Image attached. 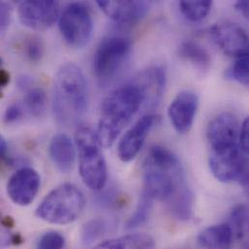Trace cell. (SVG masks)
Returning a JSON list of instances; mask_svg holds the SVG:
<instances>
[{
    "instance_id": "obj_17",
    "label": "cell",
    "mask_w": 249,
    "mask_h": 249,
    "mask_svg": "<svg viewBox=\"0 0 249 249\" xmlns=\"http://www.w3.org/2000/svg\"><path fill=\"white\" fill-rule=\"evenodd\" d=\"M49 154L53 163L60 172L68 173L73 170L76 151L72 140L66 134H57L52 139L49 145Z\"/></svg>"
},
{
    "instance_id": "obj_6",
    "label": "cell",
    "mask_w": 249,
    "mask_h": 249,
    "mask_svg": "<svg viewBox=\"0 0 249 249\" xmlns=\"http://www.w3.org/2000/svg\"><path fill=\"white\" fill-rule=\"evenodd\" d=\"M132 51V42L124 36H109L98 45L93 57V72L103 84L122 71Z\"/></svg>"
},
{
    "instance_id": "obj_25",
    "label": "cell",
    "mask_w": 249,
    "mask_h": 249,
    "mask_svg": "<svg viewBox=\"0 0 249 249\" xmlns=\"http://www.w3.org/2000/svg\"><path fill=\"white\" fill-rule=\"evenodd\" d=\"M153 201L152 198L142 192L137 208L126 223L127 229H136L146 223L152 211Z\"/></svg>"
},
{
    "instance_id": "obj_37",
    "label": "cell",
    "mask_w": 249,
    "mask_h": 249,
    "mask_svg": "<svg viewBox=\"0 0 249 249\" xmlns=\"http://www.w3.org/2000/svg\"><path fill=\"white\" fill-rule=\"evenodd\" d=\"M248 244H249V240L248 241Z\"/></svg>"
},
{
    "instance_id": "obj_34",
    "label": "cell",
    "mask_w": 249,
    "mask_h": 249,
    "mask_svg": "<svg viewBox=\"0 0 249 249\" xmlns=\"http://www.w3.org/2000/svg\"><path fill=\"white\" fill-rule=\"evenodd\" d=\"M238 182L244 188L249 189V157L247 156Z\"/></svg>"
},
{
    "instance_id": "obj_7",
    "label": "cell",
    "mask_w": 249,
    "mask_h": 249,
    "mask_svg": "<svg viewBox=\"0 0 249 249\" xmlns=\"http://www.w3.org/2000/svg\"><path fill=\"white\" fill-rule=\"evenodd\" d=\"M59 30L72 48L82 49L89 44L93 32V20L89 8L82 3H71L59 17Z\"/></svg>"
},
{
    "instance_id": "obj_5",
    "label": "cell",
    "mask_w": 249,
    "mask_h": 249,
    "mask_svg": "<svg viewBox=\"0 0 249 249\" xmlns=\"http://www.w3.org/2000/svg\"><path fill=\"white\" fill-rule=\"evenodd\" d=\"M76 144L83 181L90 189L101 191L108 180V169L96 133L88 127H80L76 134Z\"/></svg>"
},
{
    "instance_id": "obj_22",
    "label": "cell",
    "mask_w": 249,
    "mask_h": 249,
    "mask_svg": "<svg viewBox=\"0 0 249 249\" xmlns=\"http://www.w3.org/2000/svg\"><path fill=\"white\" fill-rule=\"evenodd\" d=\"M24 91V106L26 110L34 117L41 118L47 111V95L42 88L31 85Z\"/></svg>"
},
{
    "instance_id": "obj_9",
    "label": "cell",
    "mask_w": 249,
    "mask_h": 249,
    "mask_svg": "<svg viewBox=\"0 0 249 249\" xmlns=\"http://www.w3.org/2000/svg\"><path fill=\"white\" fill-rule=\"evenodd\" d=\"M18 14L24 26L34 30L47 29L58 18L59 3L53 0L23 1L18 6Z\"/></svg>"
},
{
    "instance_id": "obj_1",
    "label": "cell",
    "mask_w": 249,
    "mask_h": 249,
    "mask_svg": "<svg viewBox=\"0 0 249 249\" xmlns=\"http://www.w3.org/2000/svg\"><path fill=\"white\" fill-rule=\"evenodd\" d=\"M89 94L87 78L74 63L62 65L54 78L53 89V110L59 124H75L87 113Z\"/></svg>"
},
{
    "instance_id": "obj_4",
    "label": "cell",
    "mask_w": 249,
    "mask_h": 249,
    "mask_svg": "<svg viewBox=\"0 0 249 249\" xmlns=\"http://www.w3.org/2000/svg\"><path fill=\"white\" fill-rule=\"evenodd\" d=\"M86 206L84 193L72 183H64L42 201L36 211L37 216L51 224L66 225L74 222Z\"/></svg>"
},
{
    "instance_id": "obj_2",
    "label": "cell",
    "mask_w": 249,
    "mask_h": 249,
    "mask_svg": "<svg viewBox=\"0 0 249 249\" xmlns=\"http://www.w3.org/2000/svg\"><path fill=\"white\" fill-rule=\"evenodd\" d=\"M142 193L153 200L169 202L186 185L178 157L167 147L152 146L142 166Z\"/></svg>"
},
{
    "instance_id": "obj_26",
    "label": "cell",
    "mask_w": 249,
    "mask_h": 249,
    "mask_svg": "<svg viewBox=\"0 0 249 249\" xmlns=\"http://www.w3.org/2000/svg\"><path fill=\"white\" fill-rule=\"evenodd\" d=\"M109 224L103 219H92L87 222L81 233V240L85 246H90L102 238L108 231Z\"/></svg>"
},
{
    "instance_id": "obj_15",
    "label": "cell",
    "mask_w": 249,
    "mask_h": 249,
    "mask_svg": "<svg viewBox=\"0 0 249 249\" xmlns=\"http://www.w3.org/2000/svg\"><path fill=\"white\" fill-rule=\"evenodd\" d=\"M99 8L123 27H131L142 20L149 11L145 1H97Z\"/></svg>"
},
{
    "instance_id": "obj_24",
    "label": "cell",
    "mask_w": 249,
    "mask_h": 249,
    "mask_svg": "<svg viewBox=\"0 0 249 249\" xmlns=\"http://www.w3.org/2000/svg\"><path fill=\"white\" fill-rule=\"evenodd\" d=\"M230 227L239 240L249 239V209L245 205L236 206L230 214Z\"/></svg>"
},
{
    "instance_id": "obj_21",
    "label": "cell",
    "mask_w": 249,
    "mask_h": 249,
    "mask_svg": "<svg viewBox=\"0 0 249 249\" xmlns=\"http://www.w3.org/2000/svg\"><path fill=\"white\" fill-rule=\"evenodd\" d=\"M172 215L180 221H187L192 217L194 195L190 188L185 186L168 202Z\"/></svg>"
},
{
    "instance_id": "obj_28",
    "label": "cell",
    "mask_w": 249,
    "mask_h": 249,
    "mask_svg": "<svg viewBox=\"0 0 249 249\" xmlns=\"http://www.w3.org/2000/svg\"><path fill=\"white\" fill-rule=\"evenodd\" d=\"M22 52L25 58L31 63L39 62L45 53V45L43 41L36 37L30 36L26 38L22 45Z\"/></svg>"
},
{
    "instance_id": "obj_33",
    "label": "cell",
    "mask_w": 249,
    "mask_h": 249,
    "mask_svg": "<svg viewBox=\"0 0 249 249\" xmlns=\"http://www.w3.org/2000/svg\"><path fill=\"white\" fill-rule=\"evenodd\" d=\"M12 9L11 6L6 2H1L0 4V29L3 33L9 26L11 20Z\"/></svg>"
},
{
    "instance_id": "obj_36",
    "label": "cell",
    "mask_w": 249,
    "mask_h": 249,
    "mask_svg": "<svg viewBox=\"0 0 249 249\" xmlns=\"http://www.w3.org/2000/svg\"><path fill=\"white\" fill-rule=\"evenodd\" d=\"M9 82H10L9 73L6 70L2 69L1 72H0V85H1V87L5 88L9 84Z\"/></svg>"
},
{
    "instance_id": "obj_13",
    "label": "cell",
    "mask_w": 249,
    "mask_h": 249,
    "mask_svg": "<svg viewBox=\"0 0 249 249\" xmlns=\"http://www.w3.org/2000/svg\"><path fill=\"white\" fill-rule=\"evenodd\" d=\"M199 107V99L191 90L180 91L171 102L168 116L174 129L178 134H186L192 128Z\"/></svg>"
},
{
    "instance_id": "obj_8",
    "label": "cell",
    "mask_w": 249,
    "mask_h": 249,
    "mask_svg": "<svg viewBox=\"0 0 249 249\" xmlns=\"http://www.w3.org/2000/svg\"><path fill=\"white\" fill-rule=\"evenodd\" d=\"M213 42L228 56L236 59L249 53V34L240 25L224 21L210 28Z\"/></svg>"
},
{
    "instance_id": "obj_14",
    "label": "cell",
    "mask_w": 249,
    "mask_h": 249,
    "mask_svg": "<svg viewBox=\"0 0 249 249\" xmlns=\"http://www.w3.org/2000/svg\"><path fill=\"white\" fill-rule=\"evenodd\" d=\"M159 123V118L155 115H145L133 125L122 138L118 154L122 161H132L141 151L144 142L152 128Z\"/></svg>"
},
{
    "instance_id": "obj_31",
    "label": "cell",
    "mask_w": 249,
    "mask_h": 249,
    "mask_svg": "<svg viewBox=\"0 0 249 249\" xmlns=\"http://www.w3.org/2000/svg\"><path fill=\"white\" fill-rule=\"evenodd\" d=\"M23 116V109L19 104L10 105L4 113V123L13 124L18 123Z\"/></svg>"
},
{
    "instance_id": "obj_23",
    "label": "cell",
    "mask_w": 249,
    "mask_h": 249,
    "mask_svg": "<svg viewBox=\"0 0 249 249\" xmlns=\"http://www.w3.org/2000/svg\"><path fill=\"white\" fill-rule=\"evenodd\" d=\"M213 2L205 1H180L178 8L181 15L188 20L197 22L205 19L211 13Z\"/></svg>"
},
{
    "instance_id": "obj_10",
    "label": "cell",
    "mask_w": 249,
    "mask_h": 249,
    "mask_svg": "<svg viewBox=\"0 0 249 249\" xmlns=\"http://www.w3.org/2000/svg\"><path fill=\"white\" fill-rule=\"evenodd\" d=\"M244 153L240 146L212 150L209 165L213 177L223 183L238 181L247 158Z\"/></svg>"
},
{
    "instance_id": "obj_35",
    "label": "cell",
    "mask_w": 249,
    "mask_h": 249,
    "mask_svg": "<svg viewBox=\"0 0 249 249\" xmlns=\"http://www.w3.org/2000/svg\"><path fill=\"white\" fill-rule=\"evenodd\" d=\"M235 8L249 22V1H238Z\"/></svg>"
},
{
    "instance_id": "obj_3",
    "label": "cell",
    "mask_w": 249,
    "mask_h": 249,
    "mask_svg": "<svg viewBox=\"0 0 249 249\" xmlns=\"http://www.w3.org/2000/svg\"><path fill=\"white\" fill-rule=\"evenodd\" d=\"M144 103L140 88L133 82L112 91L103 101L96 136L100 145L112 146Z\"/></svg>"
},
{
    "instance_id": "obj_29",
    "label": "cell",
    "mask_w": 249,
    "mask_h": 249,
    "mask_svg": "<svg viewBox=\"0 0 249 249\" xmlns=\"http://www.w3.org/2000/svg\"><path fill=\"white\" fill-rule=\"evenodd\" d=\"M65 239L55 231H51L44 234L37 245V249H64Z\"/></svg>"
},
{
    "instance_id": "obj_27",
    "label": "cell",
    "mask_w": 249,
    "mask_h": 249,
    "mask_svg": "<svg viewBox=\"0 0 249 249\" xmlns=\"http://www.w3.org/2000/svg\"><path fill=\"white\" fill-rule=\"evenodd\" d=\"M226 76L249 89V53L237 58L227 70Z\"/></svg>"
},
{
    "instance_id": "obj_16",
    "label": "cell",
    "mask_w": 249,
    "mask_h": 249,
    "mask_svg": "<svg viewBox=\"0 0 249 249\" xmlns=\"http://www.w3.org/2000/svg\"><path fill=\"white\" fill-rule=\"evenodd\" d=\"M134 83L142 90L144 103L154 108L160 103L165 90L166 71L162 66H151L140 73Z\"/></svg>"
},
{
    "instance_id": "obj_19",
    "label": "cell",
    "mask_w": 249,
    "mask_h": 249,
    "mask_svg": "<svg viewBox=\"0 0 249 249\" xmlns=\"http://www.w3.org/2000/svg\"><path fill=\"white\" fill-rule=\"evenodd\" d=\"M93 249H155V242L147 234L135 233L108 240Z\"/></svg>"
},
{
    "instance_id": "obj_20",
    "label": "cell",
    "mask_w": 249,
    "mask_h": 249,
    "mask_svg": "<svg viewBox=\"0 0 249 249\" xmlns=\"http://www.w3.org/2000/svg\"><path fill=\"white\" fill-rule=\"evenodd\" d=\"M179 56L201 71H208L212 65L210 53L200 44L193 41H184L178 48Z\"/></svg>"
},
{
    "instance_id": "obj_30",
    "label": "cell",
    "mask_w": 249,
    "mask_h": 249,
    "mask_svg": "<svg viewBox=\"0 0 249 249\" xmlns=\"http://www.w3.org/2000/svg\"><path fill=\"white\" fill-rule=\"evenodd\" d=\"M119 202H120L119 192H117L116 190H113V189L106 190L97 199V204L101 208H105V209H111V208L117 206V204H119Z\"/></svg>"
},
{
    "instance_id": "obj_32",
    "label": "cell",
    "mask_w": 249,
    "mask_h": 249,
    "mask_svg": "<svg viewBox=\"0 0 249 249\" xmlns=\"http://www.w3.org/2000/svg\"><path fill=\"white\" fill-rule=\"evenodd\" d=\"M239 142L241 149L249 156V116L241 126Z\"/></svg>"
},
{
    "instance_id": "obj_12",
    "label": "cell",
    "mask_w": 249,
    "mask_h": 249,
    "mask_svg": "<svg viewBox=\"0 0 249 249\" xmlns=\"http://www.w3.org/2000/svg\"><path fill=\"white\" fill-rule=\"evenodd\" d=\"M241 127L237 118L229 113L216 116L208 126L207 137L212 150L226 149L239 146Z\"/></svg>"
},
{
    "instance_id": "obj_11",
    "label": "cell",
    "mask_w": 249,
    "mask_h": 249,
    "mask_svg": "<svg viewBox=\"0 0 249 249\" xmlns=\"http://www.w3.org/2000/svg\"><path fill=\"white\" fill-rule=\"evenodd\" d=\"M41 185L37 171L24 167L12 175L7 184V194L11 201L21 207L30 205L36 198Z\"/></svg>"
},
{
    "instance_id": "obj_18",
    "label": "cell",
    "mask_w": 249,
    "mask_h": 249,
    "mask_svg": "<svg viewBox=\"0 0 249 249\" xmlns=\"http://www.w3.org/2000/svg\"><path fill=\"white\" fill-rule=\"evenodd\" d=\"M234 238L229 224L213 225L199 234L198 244L202 249H232Z\"/></svg>"
}]
</instances>
